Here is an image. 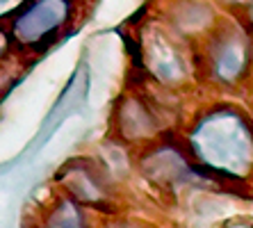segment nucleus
<instances>
[{
	"mask_svg": "<svg viewBox=\"0 0 253 228\" xmlns=\"http://www.w3.org/2000/svg\"><path fill=\"white\" fill-rule=\"evenodd\" d=\"M141 57L148 76L167 89L183 87L194 76V62L185 50L183 37L169 28L153 25L146 30Z\"/></svg>",
	"mask_w": 253,
	"mask_h": 228,
	"instance_id": "7ed1b4c3",
	"label": "nucleus"
},
{
	"mask_svg": "<svg viewBox=\"0 0 253 228\" xmlns=\"http://www.w3.org/2000/svg\"><path fill=\"white\" fill-rule=\"evenodd\" d=\"M25 0H0V21L5 16H9V14H16L18 7L23 5Z\"/></svg>",
	"mask_w": 253,
	"mask_h": 228,
	"instance_id": "6e6552de",
	"label": "nucleus"
},
{
	"mask_svg": "<svg viewBox=\"0 0 253 228\" xmlns=\"http://www.w3.org/2000/svg\"><path fill=\"white\" fill-rule=\"evenodd\" d=\"M43 228H87V222L80 210V203L64 196L53 205L50 215L46 217V226Z\"/></svg>",
	"mask_w": 253,
	"mask_h": 228,
	"instance_id": "0eeeda50",
	"label": "nucleus"
},
{
	"mask_svg": "<svg viewBox=\"0 0 253 228\" xmlns=\"http://www.w3.org/2000/svg\"><path fill=\"white\" fill-rule=\"evenodd\" d=\"M249 28H251V37H253V0L249 2Z\"/></svg>",
	"mask_w": 253,
	"mask_h": 228,
	"instance_id": "f8f14e48",
	"label": "nucleus"
},
{
	"mask_svg": "<svg viewBox=\"0 0 253 228\" xmlns=\"http://www.w3.org/2000/svg\"><path fill=\"white\" fill-rule=\"evenodd\" d=\"M9 53H12V37L0 30V66H5V59Z\"/></svg>",
	"mask_w": 253,
	"mask_h": 228,
	"instance_id": "1a4fd4ad",
	"label": "nucleus"
},
{
	"mask_svg": "<svg viewBox=\"0 0 253 228\" xmlns=\"http://www.w3.org/2000/svg\"><path fill=\"white\" fill-rule=\"evenodd\" d=\"M224 7H228V9H237V7H249V2L251 0H219Z\"/></svg>",
	"mask_w": 253,
	"mask_h": 228,
	"instance_id": "9d476101",
	"label": "nucleus"
},
{
	"mask_svg": "<svg viewBox=\"0 0 253 228\" xmlns=\"http://www.w3.org/2000/svg\"><path fill=\"white\" fill-rule=\"evenodd\" d=\"M189 151L221 178H242L253 167V128L233 107L201 114L189 133Z\"/></svg>",
	"mask_w": 253,
	"mask_h": 228,
	"instance_id": "f257e3e1",
	"label": "nucleus"
},
{
	"mask_svg": "<svg viewBox=\"0 0 253 228\" xmlns=\"http://www.w3.org/2000/svg\"><path fill=\"white\" fill-rule=\"evenodd\" d=\"M107 228H139L135 222H117V224H110Z\"/></svg>",
	"mask_w": 253,
	"mask_h": 228,
	"instance_id": "9b49d317",
	"label": "nucleus"
},
{
	"mask_svg": "<svg viewBox=\"0 0 253 228\" xmlns=\"http://www.w3.org/2000/svg\"><path fill=\"white\" fill-rule=\"evenodd\" d=\"M201 39L203 46L199 55V71L210 82L219 87H230L249 73L253 62V46L251 35L244 28L217 21L214 28Z\"/></svg>",
	"mask_w": 253,
	"mask_h": 228,
	"instance_id": "f03ea898",
	"label": "nucleus"
},
{
	"mask_svg": "<svg viewBox=\"0 0 253 228\" xmlns=\"http://www.w3.org/2000/svg\"><path fill=\"white\" fill-rule=\"evenodd\" d=\"M114 130L126 144H151L162 133V117L146 96L135 91L121 98L114 110Z\"/></svg>",
	"mask_w": 253,
	"mask_h": 228,
	"instance_id": "39448f33",
	"label": "nucleus"
},
{
	"mask_svg": "<svg viewBox=\"0 0 253 228\" xmlns=\"http://www.w3.org/2000/svg\"><path fill=\"white\" fill-rule=\"evenodd\" d=\"M73 14V0H25L14 14L9 37L21 48H42L64 32Z\"/></svg>",
	"mask_w": 253,
	"mask_h": 228,
	"instance_id": "20e7f679",
	"label": "nucleus"
},
{
	"mask_svg": "<svg viewBox=\"0 0 253 228\" xmlns=\"http://www.w3.org/2000/svg\"><path fill=\"white\" fill-rule=\"evenodd\" d=\"M64 185L69 189V196L76 203H94V205H105L110 203V185L100 176L96 167L89 164H76L66 169Z\"/></svg>",
	"mask_w": 253,
	"mask_h": 228,
	"instance_id": "423d86ee",
	"label": "nucleus"
}]
</instances>
